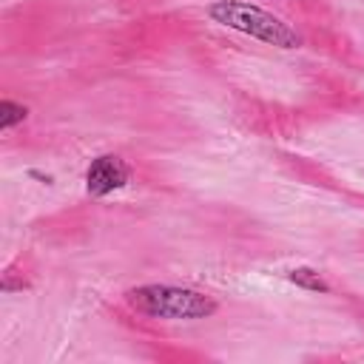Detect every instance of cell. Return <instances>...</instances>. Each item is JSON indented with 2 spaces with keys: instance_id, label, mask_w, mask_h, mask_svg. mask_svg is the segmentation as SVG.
<instances>
[{
  "instance_id": "cell-1",
  "label": "cell",
  "mask_w": 364,
  "mask_h": 364,
  "mask_svg": "<svg viewBox=\"0 0 364 364\" xmlns=\"http://www.w3.org/2000/svg\"><path fill=\"white\" fill-rule=\"evenodd\" d=\"M125 301L134 313L159 321H199V318H210L219 310V301L210 293L179 284H156V282L125 290Z\"/></svg>"
},
{
  "instance_id": "cell-2",
  "label": "cell",
  "mask_w": 364,
  "mask_h": 364,
  "mask_svg": "<svg viewBox=\"0 0 364 364\" xmlns=\"http://www.w3.org/2000/svg\"><path fill=\"white\" fill-rule=\"evenodd\" d=\"M208 17L216 26L233 28L239 34H247L276 48H299L304 43V37L290 23H284L279 14L264 11L262 6H253L245 0H216L208 6Z\"/></svg>"
},
{
  "instance_id": "cell-3",
  "label": "cell",
  "mask_w": 364,
  "mask_h": 364,
  "mask_svg": "<svg viewBox=\"0 0 364 364\" xmlns=\"http://www.w3.org/2000/svg\"><path fill=\"white\" fill-rule=\"evenodd\" d=\"M131 182V168L117 154H100L85 168V191L94 199H105Z\"/></svg>"
},
{
  "instance_id": "cell-4",
  "label": "cell",
  "mask_w": 364,
  "mask_h": 364,
  "mask_svg": "<svg viewBox=\"0 0 364 364\" xmlns=\"http://www.w3.org/2000/svg\"><path fill=\"white\" fill-rule=\"evenodd\" d=\"M287 282L296 284V287H301V290H307V293H330L327 279H324L316 267H307V264L293 267V270L287 273Z\"/></svg>"
},
{
  "instance_id": "cell-5",
  "label": "cell",
  "mask_w": 364,
  "mask_h": 364,
  "mask_svg": "<svg viewBox=\"0 0 364 364\" xmlns=\"http://www.w3.org/2000/svg\"><path fill=\"white\" fill-rule=\"evenodd\" d=\"M26 117H28V108L23 105V102H17V100H0V131L3 134H9L11 128H17V125H23L26 122Z\"/></svg>"
},
{
  "instance_id": "cell-6",
  "label": "cell",
  "mask_w": 364,
  "mask_h": 364,
  "mask_svg": "<svg viewBox=\"0 0 364 364\" xmlns=\"http://www.w3.org/2000/svg\"><path fill=\"white\" fill-rule=\"evenodd\" d=\"M28 176H31V179H40V185H51V182H54L51 173H40V171H34V168L28 171Z\"/></svg>"
}]
</instances>
